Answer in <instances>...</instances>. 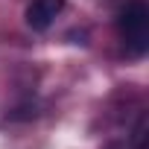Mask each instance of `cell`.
I'll use <instances>...</instances> for the list:
<instances>
[{
	"label": "cell",
	"mask_w": 149,
	"mask_h": 149,
	"mask_svg": "<svg viewBox=\"0 0 149 149\" xmlns=\"http://www.w3.org/2000/svg\"><path fill=\"white\" fill-rule=\"evenodd\" d=\"M117 32L132 56L149 50V6L146 0H126L117 12Z\"/></svg>",
	"instance_id": "cell-1"
},
{
	"label": "cell",
	"mask_w": 149,
	"mask_h": 149,
	"mask_svg": "<svg viewBox=\"0 0 149 149\" xmlns=\"http://www.w3.org/2000/svg\"><path fill=\"white\" fill-rule=\"evenodd\" d=\"M64 0H32L26 6V26L35 32H44L53 26V21L61 15Z\"/></svg>",
	"instance_id": "cell-2"
},
{
	"label": "cell",
	"mask_w": 149,
	"mask_h": 149,
	"mask_svg": "<svg viewBox=\"0 0 149 149\" xmlns=\"http://www.w3.org/2000/svg\"><path fill=\"white\" fill-rule=\"evenodd\" d=\"M132 149H146V114H140V120L132 132Z\"/></svg>",
	"instance_id": "cell-3"
}]
</instances>
